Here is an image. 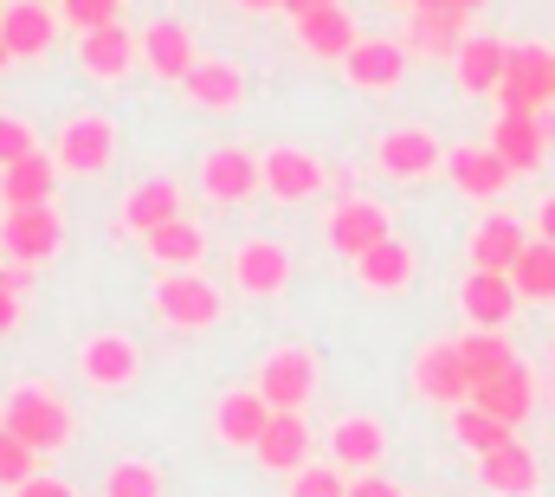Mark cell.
<instances>
[{"label":"cell","mask_w":555,"mask_h":497,"mask_svg":"<svg viewBox=\"0 0 555 497\" xmlns=\"http://www.w3.org/2000/svg\"><path fill=\"white\" fill-rule=\"evenodd\" d=\"M26 284H33V271H26V265H13V258H7V271H0V291H7V297H20V291H26Z\"/></svg>","instance_id":"45"},{"label":"cell","mask_w":555,"mask_h":497,"mask_svg":"<svg viewBox=\"0 0 555 497\" xmlns=\"http://www.w3.org/2000/svg\"><path fill=\"white\" fill-rule=\"evenodd\" d=\"M233 271H240V284L253 297H272V291H284V278H291V252L278 246V240H253V246H240Z\"/></svg>","instance_id":"25"},{"label":"cell","mask_w":555,"mask_h":497,"mask_svg":"<svg viewBox=\"0 0 555 497\" xmlns=\"http://www.w3.org/2000/svg\"><path fill=\"white\" fill-rule=\"evenodd\" d=\"M111 149H117L111 117H78V124L59 136V168H72V175H98V168H111Z\"/></svg>","instance_id":"13"},{"label":"cell","mask_w":555,"mask_h":497,"mask_svg":"<svg viewBox=\"0 0 555 497\" xmlns=\"http://www.w3.org/2000/svg\"><path fill=\"white\" fill-rule=\"evenodd\" d=\"M537 240H543V246H555V194L537 207Z\"/></svg>","instance_id":"47"},{"label":"cell","mask_w":555,"mask_h":497,"mask_svg":"<svg viewBox=\"0 0 555 497\" xmlns=\"http://www.w3.org/2000/svg\"><path fill=\"white\" fill-rule=\"evenodd\" d=\"M524 246H530L524 220L491 214V220H478V233H472V271H511V265L524 258Z\"/></svg>","instance_id":"18"},{"label":"cell","mask_w":555,"mask_h":497,"mask_svg":"<svg viewBox=\"0 0 555 497\" xmlns=\"http://www.w3.org/2000/svg\"><path fill=\"white\" fill-rule=\"evenodd\" d=\"M155 310L168 323H181V330H207V323H220V291L201 271H168L155 284Z\"/></svg>","instance_id":"3"},{"label":"cell","mask_w":555,"mask_h":497,"mask_svg":"<svg viewBox=\"0 0 555 497\" xmlns=\"http://www.w3.org/2000/svg\"><path fill=\"white\" fill-rule=\"evenodd\" d=\"M511 284H517V297H530V304H550V297H555V246L530 240V246H524V258L511 265Z\"/></svg>","instance_id":"36"},{"label":"cell","mask_w":555,"mask_h":497,"mask_svg":"<svg viewBox=\"0 0 555 497\" xmlns=\"http://www.w3.org/2000/svg\"><path fill=\"white\" fill-rule=\"evenodd\" d=\"M310 387H317V356H310V349H278V356H266L259 394H266L272 413H304Z\"/></svg>","instance_id":"4"},{"label":"cell","mask_w":555,"mask_h":497,"mask_svg":"<svg viewBox=\"0 0 555 497\" xmlns=\"http://www.w3.org/2000/svg\"><path fill=\"white\" fill-rule=\"evenodd\" d=\"M59 240H65V220L52 207H20V214L0 220V246H7L13 265H46L59 252Z\"/></svg>","instance_id":"5"},{"label":"cell","mask_w":555,"mask_h":497,"mask_svg":"<svg viewBox=\"0 0 555 497\" xmlns=\"http://www.w3.org/2000/svg\"><path fill=\"white\" fill-rule=\"evenodd\" d=\"M142 52H149V72H155V78H175V85L201 65V59H194V39H188L181 20H155V26L142 33Z\"/></svg>","instance_id":"22"},{"label":"cell","mask_w":555,"mask_h":497,"mask_svg":"<svg viewBox=\"0 0 555 497\" xmlns=\"http://www.w3.org/2000/svg\"><path fill=\"white\" fill-rule=\"evenodd\" d=\"M13 323H20V297H7V291H0V336H7Z\"/></svg>","instance_id":"49"},{"label":"cell","mask_w":555,"mask_h":497,"mask_svg":"<svg viewBox=\"0 0 555 497\" xmlns=\"http://www.w3.org/2000/svg\"><path fill=\"white\" fill-rule=\"evenodd\" d=\"M201 188L214 194V201H246L253 188H266V175H259V155L253 149H214L207 162H201Z\"/></svg>","instance_id":"11"},{"label":"cell","mask_w":555,"mask_h":497,"mask_svg":"<svg viewBox=\"0 0 555 497\" xmlns=\"http://www.w3.org/2000/svg\"><path fill=\"white\" fill-rule=\"evenodd\" d=\"M498 98H504V111H517V117H537L543 104H555V91H550V46H511Z\"/></svg>","instance_id":"2"},{"label":"cell","mask_w":555,"mask_h":497,"mask_svg":"<svg viewBox=\"0 0 555 497\" xmlns=\"http://www.w3.org/2000/svg\"><path fill=\"white\" fill-rule=\"evenodd\" d=\"M408 46H414V52H433V59H459V46H465V20H459V13H414Z\"/></svg>","instance_id":"37"},{"label":"cell","mask_w":555,"mask_h":497,"mask_svg":"<svg viewBox=\"0 0 555 497\" xmlns=\"http://www.w3.org/2000/svg\"><path fill=\"white\" fill-rule=\"evenodd\" d=\"M272 426V407H266V394L259 387H233V394H220V407H214V433L227 439V446H259V433Z\"/></svg>","instance_id":"12"},{"label":"cell","mask_w":555,"mask_h":497,"mask_svg":"<svg viewBox=\"0 0 555 497\" xmlns=\"http://www.w3.org/2000/svg\"><path fill=\"white\" fill-rule=\"evenodd\" d=\"M472 407L491 413V420H504V426L517 433V426L530 420V407H537V374L524 369V362H511L504 374H491V381L472 387Z\"/></svg>","instance_id":"6"},{"label":"cell","mask_w":555,"mask_h":497,"mask_svg":"<svg viewBox=\"0 0 555 497\" xmlns=\"http://www.w3.org/2000/svg\"><path fill=\"white\" fill-rule=\"evenodd\" d=\"M297 39H304V52H317V59H349V52H356V20H349L343 7H323V13H304V20H297Z\"/></svg>","instance_id":"27"},{"label":"cell","mask_w":555,"mask_h":497,"mask_svg":"<svg viewBox=\"0 0 555 497\" xmlns=\"http://www.w3.org/2000/svg\"><path fill=\"white\" fill-rule=\"evenodd\" d=\"M7 59H13V52H7V39H0V65H7Z\"/></svg>","instance_id":"52"},{"label":"cell","mask_w":555,"mask_h":497,"mask_svg":"<svg viewBox=\"0 0 555 497\" xmlns=\"http://www.w3.org/2000/svg\"><path fill=\"white\" fill-rule=\"evenodd\" d=\"M478 479H485V492H498V497L537 492V453L524 439H511V446H498V453L478 459Z\"/></svg>","instance_id":"21"},{"label":"cell","mask_w":555,"mask_h":497,"mask_svg":"<svg viewBox=\"0 0 555 497\" xmlns=\"http://www.w3.org/2000/svg\"><path fill=\"white\" fill-rule=\"evenodd\" d=\"M517 304H524V297H517L511 271H472V278L459 284V310H465L478 330H504Z\"/></svg>","instance_id":"7"},{"label":"cell","mask_w":555,"mask_h":497,"mask_svg":"<svg viewBox=\"0 0 555 497\" xmlns=\"http://www.w3.org/2000/svg\"><path fill=\"white\" fill-rule=\"evenodd\" d=\"M137 374V343L130 336H91L85 343V381L91 387H124Z\"/></svg>","instance_id":"30"},{"label":"cell","mask_w":555,"mask_h":497,"mask_svg":"<svg viewBox=\"0 0 555 497\" xmlns=\"http://www.w3.org/2000/svg\"><path fill=\"white\" fill-rule=\"evenodd\" d=\"M323 7H343V0H278V13H291V20H304V13H323Z\"/></svg>","instance_id":"46"},{"label":"cell","mask_w":555,"mask_h":497,"mask_svg":"<svg viewBox=\"0 0 555 497\" xmlns=\"http://www.w3.org/2000/svg\"><path fill=\"white\" fill-rule=\"evenodd\" d=\"M452 439H459L465 453H478V459H485V453H498V446H511L517 433H511L504 420H491V413H478V407L465 400V407H452Z\"/></svg>","instance_id":"35"},{"label":"cell","mask_w":555,"mask_h":497,"mask_svg":"<svg viewBox=\"0 0 555 497\" xmlns=\"http://www.w3.org/2000/svg\"><path fill=\"white\" fill-rule=\"evenodd\" d=\"M52 188H59V168L33 149L26 162H13V168H0V201H7V214H20V207H52Z\"/></svg>","instance_id":"19"},{"label":"cell","mask_w":555,"mask_h":497,"mask_svg":"<svg viewBox=\"0 0 555 497\" xmlns=\"http://www.w3.org/2000/svg\"><path fill=\"white\" fill-rule=\"evenodd\" d=\"M33 155V129L13 124V117H0V168H13V162H26Z\"/></svg>","instance_id":"42"},{"label":"cell","mask_w":555,"mask_h":497,"mask_svg":"<svg viewBox=\"0 0 555 497\" xmlns=\"http://www.w3.org/2000/svg\"><path fill=\"white\" fill-rule=\"evenodd\" d=\"M188 98L194 104H214V111H227V104H240V91H246V78H240V65H220V59H201L188 78Z\"/></svg>","instance_id":"32"},{"label":"cell","mask_w":555,"mask_h":497,"mask_svg":"<svg viewBox=\"0 0 555 497\" xmlns=\"http://www.w3.org/2000/svg\"><path fill=\"white\" fill-rule=\"evenodd\" d=\"M343 72L362 91H388V85L408 78V46H395V39H356V52L343 59Z\"/></svg>","instance_id":"15"},{"label":"cell","mask_w":555,"mask_h":497,"mask_svg":"<svg viewBox=\"0 0 555 497\" xmlns=\"http://www.w3.org/2000/svg\"><path fill=\"white\" fill-rule=\"evenodd\" d=\"M13 497H78V492H72L65 479H26V485H20Z\"/></svg>","instance_id":"43"},{"label":"cell","mask_w":555,"mask_h":497,"mask_svg":"<svg viewBox=\"0 0 555 497\" xmlns=\"http://www.w3.org/2000/svg\"><path fill=\"white\" fill-rule=\"evenodd\" d=\"M446 175L459 181V194H478V201H491V194L511 188V168L498 162L491 142H485V149H452V155H446Z\"/></svg>","instance_id":"23"},{"label":"cell","mask_w":555,"mask_h":497,"mask_svg":"<svg viewBox=\"0 0 555 497\" xmlns=\"http://www.w3.org/2000/svg\"><path fill=\"white\" fill-rule=\"evenodd\" d=\"M0 39H7V52H13V59H33V52H46V46H52V13H46L39 0L0 7Z\"/></svg>","instance_id":"26"},{"label":"cell","mask_w":555,"mask_h":497,"mask_svg":"<svg viewBox=\"0 0 555 497\" xmlns=\"http://www.w3.org/2000/svg\"><path fill=\"white\" fill-rule=\"evenodd\" d=\"M382 240H395V227H388V214L375 201H343L330 214V246L343 252V258H362V252H375Z\"/></svg>","instance_id":"8"},{"label":"cell","mask_w":555,"mask_h":497,"mask_svg":"<svg viewBox=\"0 0 555 497\" xmlns=\"http://www.w3.org/2000/svg\"><path fill=\"white\" fill-rule=\"evenodd\" d=\"M356 278H362L369 291H401V284L414 278V252L401 246V240H382L375 252L356 258Z\"/></svg>","instance_id":"31"},{"label":"cell","mask_w":555,"mask_h":497,"mask_svg":"<svg viewBox=\"0 0 555 497\" xmlns=\"http://www.w3.org/2000/svg\"><path fill=\"white\" fill-rule=\"evenodd\" d=\"M104 497H162V472L142 466V459H124V466H111Z\"/></svg>","instance_id":"38"},{"label":"cell","mask_w":555,"mask_h":497,"mask_svg":"<svg viewBox=\"0 0 555 497\" xmlns=\"http://www.w3.org/2000/svg\"><path fill=\"white\" fill-rule=\"evenodd\" d=\"M330 453H336V466H356V472H369V466L388 453V433H382L369 413H349V420L330 433Z\"/></svg>","instance_id":"29"},{"label":"cell","mask_w":555,"mask_h":497,"mask_svg":"<svg viewBox=\"0 0 555 497\" xmlns=\"http://www.w3.org/2000/svg\"><path fill=\"white\" fill-rule=\"evenodd\" d=\"M0 426H7L13 439H26L33 453H59V446L72 439V407H65L59 394H46V387H20V394H7V407H0Z\"/></svg>","instance_id":"1"},{"label":"cell","mask_w":555,"mask_h":497,"mask_svg":"<svg viewBox=\"0 0 555 497\" xmlns=\"http://www.w3.org/2000/svg\"><path fill=\"white\" fill-rule=\"evenodd\" d=\"M414 381H420L426 400H446V407H465V400H472V374H465V362H459V343H433V349H420Z\"/></svg>","instance_id":"10"},{"label":"cell","mask_w":555,"mask_h":497,"mask_svg":"<svg viewBox=\"0 0 555 497\" xmlns=\"http://www.w3.org/2000/svg\"><path fill=\"white\" fill-rule=\"evenodd\" d=\"M253 453H259L266 472H291V479H297V472L310 466V426H304V413H272V426L259 433Z\"/></svg>","instance_id":"14"},{"label":"cell","mask_w":555,"mask_h":497,"mask_svg":"<svg viewBox=\"0 0 555 497\" xmlns=\"http://www.w3.org/2000/svg\"><path fill=\"white\" fill-rule=\"evenodd\" d=\"M291 497H349V479L330 472V466H304V472L291 479Z\"/></svg>","instance_id":"40"},{"label":"cell","mask_w":555,"mask_h":497,"mask_svg":"<svg viewBox=\"0 0 555 497\" xmlns=\"http://www.w3.org/2000/svg\"><path fill=\"white\" fill-rule=\"evenodd\" d=\"M478 7H485V0H414V13H459V20L478 13Z\"/></svg>","instance_id":"44"},{"label":"cell","mask_w":555,"mask_h":497,"mask_svg":"<svg viewBox=\"0 0 555 497\" xmlns=\"http://www.w3.org/2000/svg\"><path fill=\"white\" fill-rule=\"evenodd\" d=\"M259 175H266V194H278V201H310L330 181L310 149H272V155H259Z\"/></svg>","instance_id":"9"},{"label":"cell","mask_w":555,"mask_h":497,"mask_svg":"<svg viewBox=\"0 0 555 497\" xmlns=\"http://www.w3.org/2000/svg\"><path fill=\"white\" fill-rule=\"evenodd\" d=\"M168 220H181V194H175V181H162V175H155V181H137L130 201H124V227L149 240V233L168 227Z\"/></svg>","instance_id":"24"},{"label":"cell","mask_w":555,"mask_h":497,"mask_svg":"<svg viewBox=\"0 0 555 497\" xmlns=\"http://www.w3.org/2000/svg\"><path fill=\"white\" fill-rule=\"evenodd\" d=\"M504 59H511V46L504 39H491V33H465V46H459V91H472V98H485V91H498L504 85Z\"/></svg>","instance_id":"16"},{"label":"cell","mask_w":555,"mask_h":497,"mask_svg":"<svg viewBox=\"0 0 555 497\" xmlns=\"http://www.w3.org/2000/svg\"><path fill=\"white\" fill-rule=\"evenodd\" d=\"M459 362L472 374V387L478 381H491V374H504L517 362V349L504 343V330H472V336H459Z\"/></svg>","instance_id":"33"},{"label":"cell","mask_w":555,"mask_h":497,"mask_svg":"<svg viewBox=\"0 0 555 497\" xmlns=\"http://www.w3.org/2000/svg\"><path fill=\"white\" fill-rule=\"evenodd\" d=\"M375 162H382L388 175L414 181V175H433V168L446 162V149H439L426 129H388V136H382V149H375Z\"/></svg>","instance_id":"20"},{"label":"cell","mask_w":555,"mask_h":497,"mask_svg":"<svg viewBox=\"0 0 555 497\" xmlns=\"http://www.w3.org/2000/svg\"><path fill=\"white\" fill-rule=\"evenodd\" d=\"M130 59H137V39L124 33V20H117V26L85 33V46H78V65H85V72H98V78H124V72H130Z\"/></svg>","instance_id":"28"},{"label":"cell","mask_w":555,"mask_h":497,"mask_svg":"<svg viewBox=\"0 0 555 497\" xmlns=\"http://www.w3.org/2000/svg\"><path fill=\"white\" fill-rule=\"evenodd\" d=\"M349 497H401V492H395L388 479H356V485H349Z\"/></svg>","instance_id":"48"},{"label":"cell","mask_w":555,"mask_h":497,"mask_svg":"<svg viewBox=\"0 0 555 497\" xmlns=\"http://www.w3.org/2000/svg\"><path fill=\"white\" fill-rule=\"evenodd\" d=\"M33 459H39V453H33L26 439H13V433L0 426V485H13V492H20V485L33 479Z\"/></svg>","instance_id":"39"},{"label":"cell","mask_w":555,"mask_h":497,"mask_svg":"<svg viewBox=\"0 0 555 497\" xmlns=\"http://www.w3.org/2000/svg\"><path fill=\"white\" fill-rule=\"evenodd\" d=\"M201 252H207V233H201L194 220H168V227L149 233V258H162V265H175V271L201 265Z\"/></svg>","instance_id":"34"},{"label":"cell","mask_w":555,"mask_h":497,"mask_svg":"<svg viewBox=\"0 0 555 497\" xmlns=\"http://www.w3.org/2000/svg\"><path fill=\"white\" fill-rule=\"evenodd\" d=\"M550 91H555V46H550Z\"/></svg>","instance_id":"51"},{"label":"cell","mask_w":555,"mask_h":497,"mask_svg":"<svg viewBox=\"0 0 555 497\" xmlns=\"http://www.w3.org/2000/svg\"><path fill=\"white\" fill-rule=\"evenodd\" d=\"M491 149H498V162L511 168V175H530L537 162H543V149H550V136L537 117H517V111H504L498 124H491Z\"/></svg>","instance_id":"17"},{"label":"cell","mask_w":555,"mask_h":497,"mask_svg":"<svg viewBox=\"0 0 555 497\" xmlns=\"http://www.w3.org/2000/svg\"><path fill=\"white\" fill-rule=\"evenodd\" d=\"M65 7V20L78 26V33H98V26H117V0H59Z\"/></svg>","instance_id":"41"},{"label":"cell","mask_w":555,"mask_h":497,"mask_svg":"<svg viewBox=\"0 0 555 497\" xmlns=\"http://www.w3.org/2000/svg\"><path fill=\"white\" fill-rule=\"evenodd\" d=\"M240 7H253V13H259V7H278V0H240Z\"/></svg>","instance_id":"50"}]
</instances>
